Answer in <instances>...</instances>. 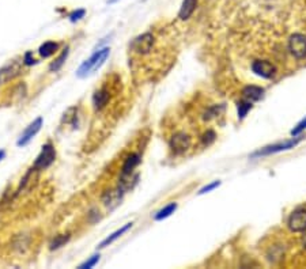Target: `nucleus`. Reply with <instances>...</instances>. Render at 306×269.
Masks as SVG:
<instances>
[{"label": "nucleus", "instance_id": "bb28decb", "mask_svg": "<svg viewBox=\"0 0 306 269\" xmlns=\"http://www.w3.org/2000/svg\"><path fill=\"white\" fill-rule=\"evenodd\" d=\"M23 63H25V64H26V65L34 64L35 60H34V59H33V57H31V53H30V52L26 53V55H25V59H23Z\"/></svg>", "mask_w": 306, "mask_h": 269}, {"label": "nucleus", "instance_id": "f257e3e1", "mask_svg": "<svg viewBox=\"0 0 306 269\" xmlns=\"http://www.w3.org/2000/svg\"><path fill=\"white\" fill-rule=\"evenodd\" d=\"M110 49L109 48H104L101 49V51H97L94 55H93L90 59L84 61L83 64L79 67L78 70V76L79 78H84V76H88L94 71L100 70L101 67L104 65V63L106 61L108 56H109Z\"/></svg>", "mask_w": 306, "mask_h": 269}, {"label": "nucleus", "instance_id": "5701e85b", "mask_svg": "<svg viewBox=\"0 0 306 269\" xmlns=\"http://www.w3.org/2000/svg\"><path fill=\"white\" fill-rule=\"evenodd\" d=\"M305 129H306V117L298 122L297 126H295V128L291 130V134H293V136H298V134H301Z\"/></svg>", "mask_w": 306, "mask_h": 269}, {"label": "nucleus", "instance_id": "b1692460", "mask_svg": "<svg viewBox=\"0 0 306 269\" xmlns=\"http://www.w3.org/2000/svg\"><path fill=\"white\" fill-rule=\"evenodd\" d=\"M98 261H100V256H93L90 260H88L86 262H83L82 265H79V268H80V269L93 268V266H94V265H96Z\"/></svg>", "mask_w": 306, "mask_h": 269}, {"label": "nucleus", "instance_id": "7ed1b4c3", "mask_svg": "<svg viewBox=\"0 0 306 269\" xmlns=\"http://www.w3.org/2000/svg\"><path fill=\"white\" fill-rule=\"evenodd\" d=\"M289 51L295 59L301 60L306 57V37L303 34H293L289 39Z\"/></svg>", "mask_w": 306, "mask_h": 269}, {"label": "nucleus", "instance_id": "6e6552de", "mask_svg": "<svg viewBox=\"0 0 306 269\" xmlns=\"http://www.w3.org/2000/svg\"><path fill=\"white\" fill-rule=\"evenodd\" d=\"M189 146H191V139L188 134L183 133V132L176 133L170 140V148L176 154H183L188 150Z\"/></svg>", "mask_w": 306, "mask_h": 269}, {"label": "nucleus", "instance_id": "393cba45", "mask_svg": "<svg viewBox=\"0 0 306 269\" xmlns=\"http://www.w3.org/2000/svg\"><path fill=\"white\" fill-rule=\"evenodd\" d=\"M219 185H221V181H214V183L210 184V185H206L204 188H201L200 191H199V195H204V193H207V192L214 191L215 188H218Z\"/></svg>", "mask_w": 306, "mask_h": 269}, {"label": "nucleus", "instance_id": "9d476101", "mask_svg": "<svg viewBox=\"0 0 306 269\" xmlns=\"http://www.w3.org/2000/svg\"><path fill=\"white\" fill-rule=\"evenodd\" d=\"M21 71H22V65L19 64L18 61H14L11 64L3 67L0 70V84L2 83H7L11 79L17 78L18 75L21 74Z\"/></svg>", "mask_w": 306, "mask_h": 269}, {"label": "nucleus", "instance_id": "4be33fe9", "mask_svg": "<svg viewBox=\"0 0 306 269\" xmlns=\"http://www.w3.org/2000/svg\"><path fill=\"white\" fill-rule=\"evenodd\" d=\"M215 138H216V134H215L214 130H207L206 133L203 134V138H201V142L206 144V146H210V144L215 140Z\"/></svg>", "mask_w": 306, "mask_h": 269}, {"label": "nucleus", "instance_id": "cd10ccee", "mask_svg": "<svg viewBox=\"0 0 306 269\" xmlns=\"http://www.w3.org/2000/svg\"><path fill=\"white\" fill-rule=\"evenodd\" d=\"M3 158H5V151H3V150H2V151H0V161H2V159H3Z\"/></svg>", "mask_w": 306, "mask_h": 269}, {"label": "nucleus", "instance_id": "f8f14e48", "mask_svg": "<svg viewBox=\"0 0 306 269\" xmlns=\"http://www.w3.org/2000/svg\"><path fill=\"white\" fill-rule=\"evenodd\" d=\"M264 97V88L257 86H246L242 90V98L249 102H256V101H260Z\"/></svg>", "mask_w": 306, "mask_h": 269}, {"label": "nucleus", "instance_id": "9b49d317", "mask_svg": "<svg viewBox=\"0 0 306 269\" xmlns=\"http://www.w3.org/2000/svg\"><path fill=\"white\" fill-rule=\"evenodd\" d=\"M122 193L124 191H121L120 188L118 189H114V191H109L106 192L104 197H102V201H104V204H105L106 208L109 209H114L120 204V201L122 199Z\"/></svg>", "mask_w": 306, "mask_h": 269}, {"label": "nucleus", "instance_id": "a878e982", "mask_svg": "<svg viewBox=\"0 0 306 269\" xmlns=\"http://www.w3.org/2000/svg\"><path fill=\"white\" fill-rule=\"evenodd\" d=\"M84 14H86V11H84V10H78V11H75V13L71 14L70 19L72 22H76V21H79L80 18H83Z\"/></svg>", "mask_w": 306, "mask_h": 269}, {"label": "nucleus", "instance_id": "0eeeda50", "mask_svg": "<svg viewBox=\"0 0 306 269\" xmlns=\"http://www.w3.org/2000/svg\"><path fill=\"white\" fill-rule=\"evenodd\" d=\"M252 71L257 76L264 79H271L275 76L276 67L267 60H254L252 63Z\"/></svg>", "mask_w": 306, "mask_h": 269}, {"label": "nucleus", "instance_id": "f3484780", "mask_svg": "<svg viewBox=\"0 0 306 269\" xmlns=\"http://www.w3.org/2000/svg\"><path fill=\"white\" fill-rule=\"evenodd\" d=\"M176 209H177V204H176V203H170V204H167L165 208H162L161 211H158V212L155 213L154 219H155V220H163V219H166V217L170 216L171 213H174Z\"/></svg>", "mask_w": 306, "mask_h": 269}, {"label": "nucleus", "instance_id": "423d86ee", "mask_svg": "<svg viewBox=\"0 0 306 269\" xmlns=\"http://www.w3.org/2000/svg\"><path fill=\"white\" fill-rule=\"evenodd\" d=\"M289 229L294 233H303L306 231V209H295L289 217Z\"/></svg>", "mask_w": 306, "mask_h": 269}, {"label": "nucleus", "instance_id": "ddd939ff", "mask_svg": "<svg viewBox=\"0 0 306 269\" xmlns=\"http://www.w3.org/2000/svg\"><path fill=\"white\" fill-rule=\"evenodd\" d=\"M197 0H183V5L179 11V18L181 21H187L191 18L195 10H196Z\"/></svg>", "mask_w": 306, "mask_h": 269}, {"label": "nucleus", "instance_id": "412c9836", "mask_svg": "<svg viewBox=\"0 0 306 269\" xmlns=\"http://www.w3.org/2000/svg\"><path fill=\"white\" fill-rule=\"evenodd\" d=\"M68 239H70V235H59V237L55 238L52 245H51V249H59L60 246H63Z\"/></svg>", "mask_w": 306, "mask_h": 269}, {"label": "nucleus", "instance_id": "aec40b11", "mask_svg": "<svg viewBox=\"0 0 306 269\" xmlns=\"http://www.w3.org/2000/svg\"><path fill=\"white\" fill-rule=\"evenodd\" d=\"M67 56H68V49H64V52L61 53L60 56L57 57L55 63L51 65V71H59L61 68V65L64 64V61H66Z\"/></svg>", "mask_w": 306, "mask_h": 269}, {"label": "nucleus", "instance_id": "dca6fc26", "mask_svg": "<svg viewBox=\"0 0 306 269\" xmlns=\"http://www.w3.org/2000/svg\"><path fill=\"white\" fill-rule=\"evenodd\" d=\"M131 227H132V223H127V225H125V226H124V227H121L120 230L114 231L113 234L109 235V237H108V238H106L105 241H102V242L100 243V246H98V248H100V249L106 248L108 245H110V243H113L114 241H116V239L120 238V237H121V235L124 234V233H127V231L129 230Z\"/></svg>", "mask_w": 306, "mask_h": 269}, {"label": "nucleus", "instance_id": "2eb2a0df", "mask_svg": "<svg viewBox=\"0 0 306 269\" xmlns=\"http://www.w3.org/2000/svg\"><path fill=\"white\" fill-rule=\"evenodd\" d=\"M139 163H140L139 154H131V155L125 159L124 165H122L121 174L122 175H125V174H132V171L135 170V167L139 165Z\"/></svg>", "mask_w": 306, "mask_h": 269}, {"label": "nucleus", "instance_id": "4468645a", "mask_svg": "<svg viewBox=\"0 0 306 269\" xmlns=\"http://www.w3.org/2000/svg\"><path fill=\"white\" fill-rule=\"evenodd\" d=\"M109 90L108 88H101V90H97L96 94L93 96V104H94V108L97 110H101L102 108H105V105L108 104L109 101Z\"/></svg>", "mask_w": 306, "mask_h": 269}, {"label": "nucleus", "instance_id": "1a4fd4ad", "mask_svg": "<svg viewBox=\"0 0 306 269\" xmlns=\"http://www.w3.org/2000/svg\"><path fill=\"white\" fill-rule=\"evenodd\" d=\"M41 125H42V118L41 117H38L35 121L31 122L30 125L25 129L22 136L19 138V140H18V146H19V147H21V146H26V144L34 138L35 134L38 133V130L41 129Z\"/></svg>", "mask_w": 306, "mask_h": 269}, {"label": "nucleus", "instance_id": "39448f33", "mask_svg": "<svg viewBox=\"0 0 306 269\" xmlns=\"http://www.w3.org/2000/svg\"><path fill=\"white\" fill-rule=\"evenodd\" d=\"M56 158V151L53 148L52 144H45L42 150H41V154L37 156V159L34 162V169L37 170H44L47 169L48 166H51Z\"/></svg>", "mask_w": 306, "mask_h": 269}, {"label": "nucleus", "instance_id": "f03ea898", "mask_svg": "<svg viewBox=\"0 0 306 269\" xmlns=\"http://www.w3.org/2000/svg\"><path fill=\"white\" fill-rule=\"evenodd\" d=\"M302 136H295V139L287 140L284 143L279 144H274V146H268V147H264L263 150H258L257 152H254L252 158H256V156H264V155H271V154H276V152H282V151H287V150H291L294 148L297 144L301 143Z\"/></svg>", "mask_w": 306, "mask_h": 269}, {"label": "nucleus", "instance_id": "a211bd4d", "mask_svg": "<svg viewBox=\"0 0 306 269\" xmlns=\"http://www.w3.org/2000/svg\"><path fill=\"white\" fill-rule=\"evenodd\" d=\"M57 51V43L52 42V41H49V42L42 43L41 47H39V55L42 57H49L52 56L53 53Z\"/></svg>", "mask_w": 306, "mask_h": 269}, {"label": "nucleus", "instance_id": "6ab92c4d", "mask_svg": "<svg viewBox=\"0 0 306 269\" xmlns=\"http://www.w3.org/2000/svg\"><path fill=\"white\" fill-rule=\"evenodd\" d=\"M253 108V105H252V102H249V101H246V100H242L238 102V118H242L246 116V114L249 113V110L250 109Z\"/></svg>", "mask_w": 306, "mask_h": 269}, {"label": "nucleus", "instance_id": "20e7f679", "mask_svg": "<svg viewBox=\"0 0 306 269\" xmlns=\"http://www.w3.org/2000/svg\"><path fill=\"white\" fill-rule=\"evenodd\" d=\"M154 45V35L151 33H145V34L136 37L131 43V49L138 55H147L153 49Z\"/></svg>", "mask_w": 306, "mask_h": 269}]
</instances>
